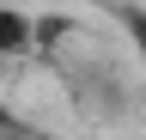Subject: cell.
I'll use <instances>...</instances> for the list:
<instances>
[{
  "label": "cell",
  "instance_id": "6da1fadb",
  "mask_svg": "<svg viewBox=\"0 0 146 140\" xmlns=\"http://www.w3.org/2000/svg\"><path fill=\"white\" fill-rule=\"evenodd\" d=\"M31 43H36V19L12 0H0V55H25Z\"/></svg>",
  "mask_w": 146,
  "mask_h": 140
},
{
  "label": "cell",
  "instance_id": "7a4b0ae2",
  "mask_svg": "<svg viewBox=\"0 0 146 140\" xmlns=\"http://www.w3.org/2000/svg\"><path fill=\"white\" fill-rule=\"evenodd\" d=\"M128 43H134V61H140V79H146V12H128Z\"/></svg>",
  "mask_w": 146,
  "mask_h": 140
},
{
  "label": "cell",
  "instance_id": "3957f363",
  "mask_svg": "<svg viewBox=\"0 0 146 140\" xmlns=\"http://www.w3.org/2000/svg\"><path fill=\"white\" fill-rule=\"evenodd\" d=\"M0 128H6V110H0Z\"/></svg>",
  "mask_w": 146,
  "mask_h": 140
}]
</instances>
